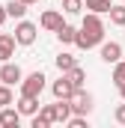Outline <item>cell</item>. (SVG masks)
I'll return each mask as SVG.
<instances>
[{
  "mask_svg": "<svg viewBox=\"0 0 125 128\" xmlns=\"http://www.w3.org/2000/svg\"><path fill=\"white\" fill-rule=\"evenodd\" d=\"M101 39H104V24H101V18H98L95 12L84 15L80 30L74 33V45H78V48H84V51H90V48H95Z\"/></svg>",
  "mask_w": 125,
  "mask_h": 128,
  "instance_id": "cell-1",
  "label": "cell"
},
{
  "mask_svg": "<svg viewBox=\"0 0 125 128\" xmlns=\"http://www.w3.org/2000/svg\"><path fill=\"white\" fill-rule=\"evenodd\" d=\"M45 74L42 72H33V74H27V78H21V96L27 98H39L42 96V90H45Z\"/></svg>",
  "mask_w": 125,
  "mask_h": 128,
  "instance_id": "cell-2",
  "label": "cell"
},
{
  "mask_svg": "<svg viewBox=\"0 0 125 128\" xmlns=\"http://www.w3.org/2000/svg\"><path fill=\"white\" fill-rule=\"evenodd\" d=\"M68 104H72V113H78V116H90V113H92V96L84 92V86L72 92Z\"/></svg>",
  "mask_w": 125,
  "mask_h": 128,
  "instance_id": "cell-3",
  "label": "cell"
},
{
  "mask_svg": "<svg viewBox=\"0 0 125 128\" xmlns=\"http://www.w3.org/2000/svg\"><path fill=\"white\" fill-rule=\"evenodd\" d=\"M36 33H39V27L33 24V21H24V18H18V27H15V42L18 45H33L36 42Z\"/></svg>",
  "mask_w": 125,
  "mask_h": 128,
  "instance_id": "cell-4",
  "label": "cell"
},
{
  "mask_svg": "<svg viewBox=\"0 0 125 128\" xmlns=\"http://www.w3.org/2000/svg\"><path fill=\"white\" fill-rule=\"evenodd\" d=\"M21 78H24V74H21V66H18V63H9V60H6V63L0 66V80H3L6 86L21 84Z\"/></svg>",
  "mask_w": 125,
  "mask_h": 128,
  "instance_id": "cell-5",
  "label": "cell"
},
{
  "mask_svg": "<svg viewBox=\"0 0 125 128\" xmlns=\"http://www.w3.org/2000/svg\"><path fill=\"white\" fill-rule=\"evenodd\" d=\"M15 36L12 33H0V63H6V60H12L15 57Z\"/></svg>",
  "mask_w": 125,
  "mask_h": 128,
  "instance_id": "cell-6",
  "label": "cell"
},
{
  "mask_svg": "<svg viewBox=\"0 0 125 128\" xmlns=\"http://www.w3.org/2000/svg\"><path fill=\"white\" fill-rule=\"evenodd\" d=\"M39 24H42L45 30L57 33V27L62 24V12H57V9H48V12H42V18H39Z\"/></svg>",
  "mask_w": 125,
  "mask_h": 128,
  "instance_id": "cell-7",
  "label": "cell"
},
{
  "mask_svg": "<svg viewBox=\"0 0 125 128\" xmlns=\"http://www.w3.org/2000/svg\"><path fill=\"white\" fill-rule=\"evenodd\" d=\"M101 60H104V63L122 60V45H119V42H104V45H101Z\"/></svg>",
  "mask_w": 125,
  "mask_h": 128,
  "instance_id": "cell-8",
  "label": "cell"
},
{
  "mask_svg": "<svg viewBox=\"0 0 125 128\" xmlns=\"http://www.w3.org/2000/svg\"><path fill=\"white\" fill-rule=\"evenodd\" d=\"M18 122H21V113H18V107L12 110V107L6 104V107L0 110V125H3V128H18Z\"/></svg>",
  "mask_w": 125,
  "mask_h": 128,
  "instance_id": "cell-9",
  "label": "cell"
},
{
  "mask_svg": "<svg viewBox=\"0 0 125 128\" xmlns=\"http://www.w3.org/2000/svg\"><path fill=\"white\" fill-rule=\"evenodd\" d=\"M51 92H54V98H72V92H74V86H72V84H68V78L62 74L60 80H54Z\"/></svg>",
  "mask_w": 125,
  "mask_h": 128,
  "instance_id": "cell-10",
  "label": "cell"
},
{
  "mask_svg": "<svg viewBox=\"0 0 125 128\" xmlns=\"http://www.w3.org/2000/svg\"><path fill=\"white\" fill-rule=\"evenodd\" d=\"M62 74L68 78V84H72L74 90H80V86H84V80H86V72H84L80 66H72V68H68V72H62Z\"/></svg>",
  "mask_w": 125,
  "mask_h": 128,
  "instance_id": "cell-11",
  "label": "cell"
},
{
  "mask_svg": "<svg viewBox=\"0 0 125 128\" xmlns=\"http://www.w3.org/2000/svg\"><path fill=\"white\" fill-rule=\"evenodd\" d=\"M36 110H39V98L21 96V101H18V113H21V116H33Z\"/></svg>",
  "mask_w": 125,
  "mask_h": 128,
  "instance_id": "cell-12",
  "label": "cell"
},
{
  "mask_svg": "<svg viewBox=\"0 0 125 128\" xmlns=\"http://www.w3.org/2000/svg\"><path fill=\"white\" fill-rule=\"evenodd\" d=\"M74 27H72V24H66V21H62L60 27H57V39H60L62 45H74Z\"/></svg>",
  "mask_w": 125,
  "mask_h": 128,
  "instance_id": "cell-13",
  "label": "cell"
},
{
  "mask_svg": "<svg viewBox=\"0 0 125 128\" xmlns=\"http://www.w3.org/2000/svg\"><path fill=\"white\" fill-rule=\"evenodd\" d=\"M6 15H9V18H24V15H27V3H21V0L6 3Z\"/></svg>",
  "mask_w": 125,
  "mask_h": 128,
  "instance_id": "cell-14",
  "label": "cell"
},
{
  "mask_svg": "<svg viewBox=\"0 0 125 128\" xmlns=\"http://www.w3.org/2000/svg\"><path fill=\"white\" fill-rule=\"evenodd\" d=\"M107 15H110V21H113L116 27H125V6H110Z\"/></svg>",
  "mask_w": 125,
  "mask_h": 128,
  "instance_id": "cell-15",
  "label": "cell"
},
{
  "mask_svg": "<svg viewBox=\"0 0 125 128\" xmlns=\"http://www.w3.org/2000/svg\"><path fill=\"white\" fill-rule=\"evenodd\" d=\"M110 6H113L110 0H86V9H90V12H95V15H101V12H107Z\"/></svg>",
  "mask_w": 125,
  "mask_h": 128,
  "instance_id": "cell-16",
  "label": "cell"
},
{
  "mask_svg": "<svg viewBox=\"0 0 125 128\" xmlns=\"http://www.w3.org/2000/svg\"><path fill=\"white\" fill-rule=\"evenodd\" d=\"M72 66H78V60H74L72 54H66V51H62L60 57H57V68H60V72H68Z\"/></svg>",
  "mask_w": 125,
  "mask_h": 128,
  "instance_id": "cell-17",
  "label": "cell"
},
{
  "mask_svg": "<svg viewBox=\"0 0 125 128\" xmlns=\"http://www.w3.org/2000/svg\"><path fill=\"white\" fill-rule=\"evenodd\" d=\"M84 9V0H62V12H68V15H78Z\"/></svg>",
  "mask_w": 125,
  "mask_h": 128,
  "instance_id": "cell-18",
  "label": "cell"
},
{
  "mask_svg": "<svg viewBox=\"0 0 125 128\" xmlns=\"http://www.w3.org/2000/svg\"><path fill=\"white\" fill-rule=\"evenodd\" d=\"M116 68H113V84H116V86H119V84H125V63L122 60H116Z\"/></svg>",
  "mask_w": 125,
  "mask_h": 128,
  "instance_id": "cell-19",
  "label": "cell"
},
{
  "mask_svg": "<svg viewBox=\"0 0 125 128\" xmlns=\"http://www.w3.org/2000/svg\"><path fill=\"white\" fill-rule=\"evenodd\" d=\"M15 96H12V90L6 86V84H0V107H6V104H12Z\"/></svg>",
  "mask_w": 125,
  "mask_h": 128,
  "instance_id": "cell-20",
  "label": "cell"
},
{
  "mask_svg": "<svg viewBox=\"0 0 125 128\" xmlns=\"http://www.w3.org/2000/svg\"><path fill=\"white\" fill-rule=\"evenodd\" d=\"M68 125L72 128H86V116H78L74 113V116H68Z\"/></svg>",
  "mask_w": 125,
  "mask_h": 128,
  "instance_id": "cell-21",
  "label": "cell"
},
{
  "mask_svg": "<svg viewBox=\"0 0 125 128\" xmlns=\"http://www.w3.org/2000/svg\"><path fill=\"white\" fill-rule=\"evenodd\" d=\"M113 116H116V122H119V125H125V101L116 107V110H113Z\"/></svg>",
  "mask_w": 125,
  "mask_h": 128,
  "instance_id": "cell-22",
  "label": "cell"
},
{
  "mask_svg": "<svg viewBox=\"0 0 125 128\" xmlns=\"http://www.w3.org/2000/svg\"><path fill=\"white\" fill-rule=\"evenodd\" d=\"M9 15H6V6H0V27H3V21H6Z\"/></svg>",
  "mask_w": 125,
  "mask_h": 128,
  "instance_id": "cell-23",
  "label": "cell"
},
{
  "mask_svg": "<svg viewBox=\"0 0 125 128\" xmlns=\"http://www.w3.org/2000/svg\"><path fill=\"white\" fill-rule=\"evenodd\" d=\"M119 96H122V101H125V84H119Z\"/></svg>",
  "mask_w": 125,
  "mask_h": 128,
  "instance_id": "cell-24",
  "label": "cell"
},
{
  "mask_svg": "<svg viewBox=\"0 0 125 128\" xmlns=\"http://www.w3.org/2000/svg\"><path fill=\"white\" fill-rule=\"evenodd\" d=\"M21 3H27V6H33V3H39V0H21Z\"/></svg>",
  "mask_w": 125,
  "mask_h": 128,
  "instance_id": "cell-25",
  "label": "cell"
},
{
  "mask_svg": "<svg viewBox=\"0 0 125 128\" xmlns=\"http://www.w3.org/2000/svg\"><path fill=\"white\" fill-rule=\"evenodd\" d=\"M122 6H125V3H122Z\"/></svg>",
  "mask_w": 125,
  "mask_h": 128,
  "instance_id": "cell-26",
  "label": "cell"
}]
</instances>
